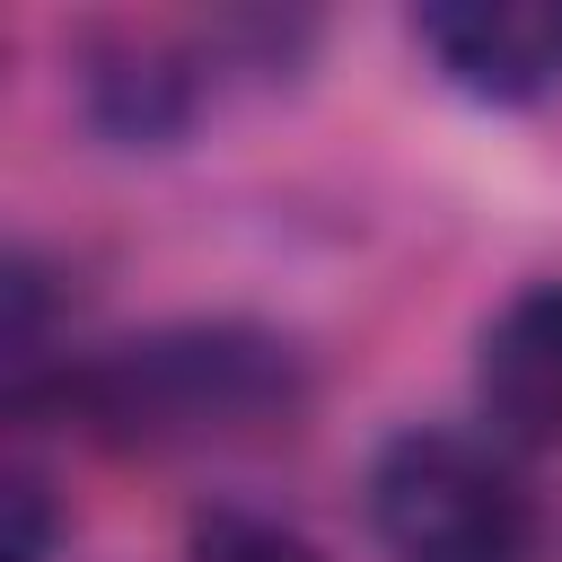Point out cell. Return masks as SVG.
<instances>
[{
  "label": "cell",
  "mask_w": 562,
  "mask_h": 562,
  "mask_svg": "<svg viewBox=\"0 0 562 562\" xmlns=\"http://www.w3.org/2000/svg\"><path fill=\"white\" fill-rule=\"evenodd\" d=\"M18 422L53 413L97 448L123 457H193V448H255L299 430L307 413V360L272 325L246 316H184L149 325L97 351H70L35 386L9 395Z\"/></svg>",
  "instance_id": "6da1fadb"
},
{
  "label": "cell",
  "mask_w": 562,
  "mask_h": 562,
  "mask_svg": "<svg viewBox=\"0 0 562 562\" xmlns=\"http://www.w3.org/2000/svg\"><path fill=\"white\" fill-rule=\"evenodd\" d=\"M360 501L386 562H536V492L501 439L395 430L369 457Z\"/></svg>",
  "instance_id": "7a4b0ae2"
},
{
  "label": "cell",
  "mask_w": 562,
  "mask_h": 562,
  "mask_svg": "<svg viewBox=\"0 0 562 562\" xmlns=\"http://www.w3.org/2000/svg\"><path fill=\"white\" fill-rule=\"evenodd\" d=\"M299 44H307V26L263 18V9H228L202 26H105L79 61V105L105 140L167 149L220 105V88L237 70H281Z\"/></svg>",
  "instance_id": "3957f363"
},
{
  "label": "cell",
  "mask_w": 562,
  "mask_h": 562,
  "mask_svg": "<svg viewBox=\"0 0 562 562\" xmlns=\"http://www.w3.org/2000/svg\"><path fill=\"white\" fill-rule=\"evenodd\" d=\"M413 44L483 105H536L562 88V0H430L413 9Z\"/></svg>",
  "instance_id": "277c9868"
},
{
  "label": "cell",
  "mask_w": 562,
  "mask_h": 562,
  "mask_svg": "<svg viewBox=\"0 0 562 562\" xmlns=\"http://www.w3.org/2000/svg\"><path fill=\"white\" fill-rule=\"evenodd\" d=\"M474 395L501 448H562V281H527L474 342Z\"/></svg>",
  "instance_id": "5b68a950"
},
{
  "label": "cell",
  "mask_w": 562,
  "mask_h": 562,
  "mask_svg": "<svg viewBox=\"0 0 562 562\" xmlns=\"http://www.w3.org/2000/svg\"><path fill=\"white\" fill-rule=\"evenodd\" d=\"M184 562H334V553L272 509H202L184 527Z\"/></svg>",
  "instance_id": "8992f818"
},
{
  "label": "cell",
  "mask_w": 562,
  "mask_h": 562,
  "mask_svg": "<svg viewBox=\"0 0 562 562\" xmlns=\"http://www.w3.org/2000/svg\"><path fill=\"white\" fill-rule=\"evenodd\" d=\"M61 509H53V483L35 465H9L0 474V562H53L61 544Z\"/></svg>",
  "instance_id": "52a82bcc"
}]
</instances>
